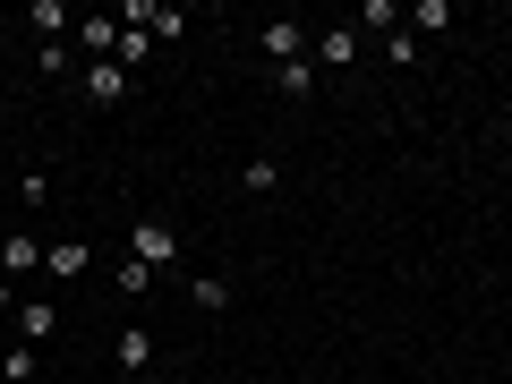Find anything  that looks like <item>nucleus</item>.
<instances>
[{
	"mask_svg": "<svg viewBox=\"0 0 512 384\" xmlns=\"http://www.w3.org/2000/svg\"><path fill=\"white\" fill-rule=\"evenodd\" d=\"M128 256H137V265H154V274H163L171 256H180V231H171V222H137V231H128Z\"/></svg>",
	"mask_w": 512,
	"mask_h": 384,
	"instance_id": "1",
	"label": "nucleus"
},
{
	"mask_svg": "<svg viewBox=\"0 0 512 384\" xmlns=\"http://www.w3.org/2000/svg\"><path fill=\"white\" fill-rule=\"evenodd\" d=\"M154 291V265H137V256H120V299H146Z\"/></svg>",
	"mask_w": 512,
	"mask_h": 384,
	"instance_id": "16",
	"label": "nucleus"
},
{
	"mask_svg": "<svg viewBox=\"0 0 512 384\" xmlns=\"http://www.w3.org/2000/svg\"><path fill=\"white\" fill-rule=\"evenodd\" d=\"M402 26L410 35H444L453 26V0H419V9H402Z\"/></svg>",
	"mask_w": 512,
	"mask_h": 384,
	"instance_id": "10",
	"label": "nucleus"
},
{
	"mask_svg": "<svg viewBox=\"0 0 512 384\" xmlns=\"http://www.w3.org/2000/svg\"><path fill=\"white\" fill-rule=\"evenodd\" d=\"M35 342H18V350H0V384H35Z\"/></svg>",
	"mask_w": 512,
	"mask_h": 384,
	"instance_id": "12",
	"label": "nucleus"
},
{
	"mask_svg": "<svg viewBox=\"0 0 512 384\" xmlns=\"http://www.w3.org/2000/svg\"><path fill=\"white\" fill-rule=\"evenodd\" d=\"M256 43H265V60H274V69H282V60H308V26H299V18H274V26H265V35H256Z\"/></svg>",
	"mask_w": 512,
	"mask_h": 384,
	"instance_id": "3",
	"label": "nucleus"
},
{
	"mask_svg": "<svg viewBox=\"0 0 512 384\" xmlns=\"http://www.w3.org/2000/svg\"><path fill=\"white\" fill-rule=\"evenodd\" d=\"M316 77H325L316 60H282V69H274V86H282V94H316Z\"/></svg>",
	"mask_w": 512,
	"mask_h": 384,
	"instance_id": "13",
	"label": "nucleus"
},
{
	"mask_svg": "<svg viewBox=\"0 0 512 384\" xmlns=\"http://www.w3.org/2000/svg\"><path fill=\"white\" fill-rule=\"evenodd\" d=\"M26 26H35L43 43H69L60 26H77V18H69V0H35V9H26Z\"/></svg>",
	"mask_w": 512,
	"mask_h": 384,
	"instance_id": "9",
	"label": "nucleus"
},
{
	"mask_svg": "<svg viewBox=\"0 0 512 384\" xmlns=\"http://www.w3.org/2000/svg\"><path fill=\"white\" fill-rule=\"evenodd\" d=\"M0 103H9V77H0Z\"/></svg>",
	"mask_w": 512,
	"mask_h": 384,
	"instance_id": "22",
	"label": "nucleus"
},
{
	"mask_svg": "<svg viewBox=\"0 0 512 384\" xmlns=\"http://www.w3.org/2000/svg\"><path fill=\"white\" fill-rule=\"evenodd\" d=\"M359 26H376V35H402V9H393V0H367Z\"/></svg>",
	"mask_w": 512,
	"mask_h": 384,
	"instance_id": "18",
	"label": "nucleus"
},
{
	"mask_svg": "<svg viewBox=\"0 0 512 384\" xmlns=\"http://www.w3.org/2000/svg\"><path fill=\"white\" fill-rule=\"evenodd\" d=\"M111 60H120V69H146V60H154V35H137V26H120V52H111Z\"/></svg>",
	"mask_w": 512,
	"mask_h": 384,
	"instance_id": "14",
	"label": "nucleus"
},
{
	"mask_svg": "<svg viewBox=\"0 0 512 384\" xmlns=\"http://www.w3.org/2000/svg\"><path fill=\"white\" fill-rule=\"evenodd\" d=\"M77 52H86V60H111V52H120V18H77Z\"/></svg>",
	"mask_w": 512,
	"mask_h": 384,
	"instance_id": "7",
	"label": "nucleus"
},
{
	"mask_svg": "<svg viewBox=\"0 0 512 384\" xmlns=\"http://www.w3.org/2000/svg\"><path fill=\"white\" fill-rule=\"evenodd\" d=\"M120 367H154V333H146V325L120 333Z\"/></svg>",
	"mask_w": 512,
	"mask_h": 384,
	"instance_id": "15",
	"label": "nucleus"
},
{
	"mask_svg": "<svg viewBox=\"0 0 512 384\" xmlns=\"http://www.w3.org/2000/svg\"><path fill=\"white\" fill-rule=\"evenodd\" d=\"M231 384H256V376H231Z\"/></svg>",
	"mask_w": 512,
	"mask_h": 384,
	"instance_id": "23",
	"label": "nucleus"
},
{
	"mask_svg": "<svg viewBox=\"0 0 512 384\" xmlns=\"http://www.w3.org/2000/svg\"><path fill=\"white\" fill-rule=\"evenodd\" d=\"M35 265H43V239L35 231H9V239H0V282H9V274H35Z\"/></svg>",
	"mask_w": 512,
	"mask_h": 384,
	"instance_id": "5",
	"label": "nucleus"
},
{
	"mask_svg": "<svg viewBox=\"0 0 512 384\" xmlns=\"http://www.w3.org/2000/svg\"><path fill=\"white\" fill-rule=\"evenodd\" d=\"M274 180H282V163H265V154H256V163L239 171V188H248V197H265V188H274Z\"/></svg>",
	"mask_w": 512,
	"mask_h": 384,
	"instance_id": "19",
	"label": "nucleus"
},
{
	"mask_svg": "<svg viewBox=\"0 0 512 384\" xmlns=\"http://www.w3.org/2000/svg\"><path fill=\"white\" fill-rule=\"evenodd\" d=\"M52 333H60V308H52V299H26V308H18V342H52Z\"/></svg>",
	"mask_w": 512,
	"mask_h": 384,
	"instance_id": "8",
	"label": "nucleus"
},
{
	"mask_svg": "<svg viewBox=\"0 0 512 384\" xmlns=\"http://www.w3.org/2000/svg\"><path fill=\"white\" fill-rule=\"evenodd\" d=\"M146 35H154V43H180V35H188V18H180V9H154Z\"/></svg>",
	"mask_w": 512,
	"mask_h": 384,
	"instance_id": "20",
	"label": "nucleus"
},
{
	"mask_svg": "<svg viewBox=\"0 0 512 384\" xmlns=\"http://www.w3.org/2000/svg\"><path fill=\"white\" fill-rule=\"evenodd\" d=\"M43 265H52V282H77V274L94 265V248H86V239H52V248H43Z\"/></svg>",
	"mask_w": 512,
	"mask_h": 384,
	"instance_id": "6",
	"label": "nucleus"
},
{
	"mask_svg": "<svg viewBox=\"0 0 512 384\" xmlns=\"http://www.w3.org/2000/svg\"><path fill=\"white\" fill-rule=\"evenodd\" d=\"M308 60H316V69H350V60H359V26H316Z\"/></svg>",
	"mask_w": 512,
	"mask_h": 384,
	"instance_id": "2",
	"label": "nucleus"
},
{
	"mask_svg": "<svg viewBox=\"0 0 512 384\" xmlns=\"http://www.w3.org/2000/svg\"><path fill=\"white\" fill-rule=\"evenodd\" d=\"M35 60H43V77H69L77 69V43H35Z\"/></svg>",
	"mask_w": 512,
	"mask_h": 384,
	"instance_id": "17",
	"label": "nucleus"
},
{
	"mask_svg": "<svg viewBox=\"0 0 512 384\" xmlns=\"http://www.w3.org/2000/svg\"><path fill=\"white\" fill-rule=\"evenodd\" d=\"M9 308H26V299H18V291H9V282H0V316H9Z\"/></svg>",
	"mask_w": 512,
	"mask_h": 384,
	"instance_id": "21",
	"label": "nucleus"
},
{
	"mask_svg": "<svg viewBox=\"0 0 512 384\" xmlns=\"http://www.w3.org/2000/svg\"><path fill=\"white\" fill-rule=\"evenodd\" d=\"M188 308L222 316V308H231V282H222V274H197V282H188Z\"/></svg>",
	"mask_w": 512,
	"mask_h": 384,
	"instance_id": "11",
	"label": "nucleus"
},
{
	"mask_svg": "<svg viewBox=\"0 0 512 384\" xmlns=\"http://www.w3.org/2000/svg\"><path fill=\"white\" fill-rule=\"evenodd\" d=\"M120 94H128V69H120V60H86V103L111 111Z\"/></svg>",
	"mask_w": 512,
	"mask_h": 384,
	"instance_id": "4",
	"label": "nucleus"
}]
</instances>
